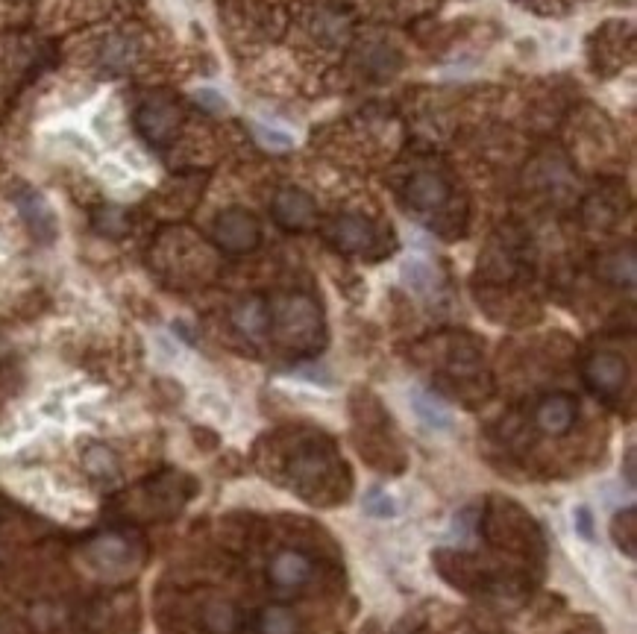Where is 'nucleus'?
<instances>
[{"instance_id":"1","label":"nucleus","mask_w":637,"mask_h":634,"mask_svg":"<svg viewBox=\"0 0 637 634\" xmlns=\"http://www.w3.org/2000/svg\"><path fill=\"white\" fill-rule=\"evenodd\" d=\"M212 235H215V241H218L221 250L241 256V253H253L259 247L262 227H259V221H256L253 212H247V209H227V212H221L215 218Z\"/></svg>"},{"instance_id":"2","label":"nucleus","mask_w":637,"mask_h":634,"mask_svg":"<svg viewBox=\"0 0 637 634\" xmlns=\"http://www.w3.org/2000/svg\"><path fill=\"white\" fill-rule=\"evenodd\" d=\"M136 127L150 144H165L180 130V109L168 97H147L138 106Z\"/></svg>"},{"instance_id":"3","label":"nucleus","mask_w":637,"mask_h":634,"mask_svg":"<svg viewBox=\"0 0 637 634\" xmlns=\"http://www.w3.org/2000/svg\"><path fill=\"white\" fill-rule=\"evenodd\" d=\"M318 306L309 297H288L276 309V329L288 344H306L318 332Z\"/></svg>"},{"instance_id":"4","label":"nucleus","mask_w":637,"mask_h":634,"mask_svg":"<svg viewBox=\"0 0 637 634\" xmlns=\"http://www.w3.org/2000/svg\"><path fill=\"white\" fill-rule=\"evenodd\" d=\"M629 367L617 353H596L585 362V382L596 397H617L626 385Z\"/></svg>"},{"instance_id":"5","label":"nucleus","mask_w":637,"mask_h":634,"mask_svg":"<svg viewBox=\"0 0 637 634\" xmlns=\"http://www.w3.org/2000/svg\"><path fill=\"white\" fill-rule=\"evenodd\" d=\"M318 215V206L312 200V194L300 191V188H282L273 197V221L282 229L300 232V229L312 227Z\"/></svg>"},{"instance_id":"6","label":"nucleus","mask_w":637,"mask_h":634,"mask_svg":"<svg viewBox=\"0 0 637 634\" xmlns=\"http://www.w3.org/2000/svg\"><path fill=\"white\" fill-rule=\"evenodd\" d=\"M329 241L341 253L362 256V253H370L376 247V227L362 215H341V218H335V224L329 229Z\"/></svg>"},{"instance_id":"7","label":"nucleus","mask_w":637,"mask_h":634,"mask_svg":"<svg viewBox=\"0 0 637 634\" xmlns=\"http://www.w3.org/2000/svg\"><path fill=\"white\" fill-rule=\"evenodd\" d=\"M15 206H18L24 224L30 227V232H33L42 244L56 238V218H53L47 200L36 191V188H18V191H15Z\"/></svg>"},{"instance_id":"8","label":"nucleus","mask_w":637,"mask_h":634,"mask_svg":"<svg viewBox=\"0 0 637 634\" xmlns=\"http://www.w3.org/2000/svg\"><path fill=\"white\" fill-rule=\"evenodd\" d=\"M579 417V406L570 394H549L538 403L535 423L546 435H567Z\"/></svg>"},{"instance_id":"9","label":"nucleus","mask_w":637,"mask_h":634,"mask_svg":"<svg viewBox=\"0 0 637 634\" xmlns=\"http://www.w3.org/2000/svg\"><path fill=\"white\" fill-rule=\"evenodd\" d=\"M406 197L417 212H435L450 200V182L435 171H417L409 180Z\"/></svg>"},{"instance_id":"10","label":"nucleus","mask_w":637,"mask_h":634,"mask_svg":"<svg viewBox=\"0 0 637 634\" xmlns=\"http://www.w3.org/2000/svg\"><path fill=\"white\" fill-rule=\"evenodd\" d=\"M268 576H271L273 588L279 590H297L303 588L309 579H312V561L297 552V549H285L279 552L268 567Z\"/></svg>"},{"instance_id":"11","label":"nucleus","mask_w":637,"mask_h":634,"mask_svg":"<svg viewBox=\"0 0 637 634\" xmlns=\"http://www.w3.org/2000/svg\"><path fill=\"white\" fill-rule=\"evenodd\" d=\"M232 323H235V329H238L241 335H247V338H262V335L271 329V309H268L265 300L250 297V300H244V303L235 306Z\"/></svg>"},{"instance_id":"12","label":"nucleus","mask_w":637,"mask_h":634,"mask_svg":"<svg viewBox=\"0 0 637 634\" xmlns=\"http://www.w3.org/2000/svg\"><path fill=\"white\" fill-rule=\"evenodd\" d=\"M599 276L617 288H632L637 276V262H635V250H617V253H608L599 259Z\"/></svg>"},{"instance_id":"13","label":"nucleus","mask_w":637,"mask_h":634,"mask_svg":"<svg viewBox=\"0 0 637 634\" xmlns=\"http://www.w3.org/2000/svg\"><path fill=\"white\" fill-rule=\"evenodd\" d=\"M411 408L423 420V426H429V429L447 432L453 426V417H450L447 406L441 400H435L432 394H426V391H411Z\"/></svg>"},{"instance_id":"14","label":"nucleus","mask_w":637,"mask_h":634,"mask_svg":"<svg viewBox=\"0 0 637 634\" xmlns=\"http://www.w3.org/2000/svg\"><path fill=\"white\" fill-rule=\"evenodd\" d=\"M256 632L259 634H300V620L291 608L285 605H268L262 614H259V623H256Z\"/></svg>"},{"instance_id":"15","label":"nucleus","mask_w":637,"mask_h":634,"mask_svg":"<svg viewBox=\"0 0 637 634\" xmlns=\"http://www.w3.org/2000/svg\"><path fill=\"white\" fill-rule=\"evenodd\" d=\"M203 623H206L209 632L232 634L238 629V614H235V608H232L229 602H215V605L206 608Z\"/></svg>"},{"instance_id":"16","label":"nucleus","mask_w":637,"mask_h":634,"mask_svg":"<svg viewBox=\"0 0 637 634\" xmlns=\"http://www.w3.org/2000/svg\"><path fill=\"white\" fill-rule=\"evenodd\" d=\"M362 508L364 514H370V517H394V514L400 511L397 499L391 497L385 488H370V491L364 494Z\"/></svg>"},{"instance_id":"17","label":"nucleus","mask_w":637,"mask_h":634,"mask_svg":"<svg viewBox=\"0 0 637 634\" xmlns=\"http://www.w3.org/2000/svg\"><path fill=\"white\" fill-rule=\"evenodd\" d=\"M103 62H106L112 71L130 68V62H133V45H130L127 39H112V42H106V47H103Z\"/></svg>"},{"instance_id":"18","label":"nucleus","mask_w":637,"mask_h":634,"mask_svg":"<svg viewBox=\"0 0 637 634\" xmlns=\"http://www.w3.org/2000/svg\"><path fill=\"white\" fill-rule=\"evenodd\" d=\"M406 279H409V285L414 291H426L435 282V271L423 259H411L409 265H406Z\"/></svg>"},{"instance_id":"19","label":"nucleus","mask_w":637,"mask_h":634,"mask_svg":"<svg viewBox=\"0 0 637 634\" xmlns=\"http://www.w3.org/2000/svg\"><path fill=\"white\" fill-rule=\"evenodd\" d=\"M573 526H576V535H582L585 541H593V514L588 505H579L573 511Z\"/></svg>"},{"instance_id":"20","label":"nucleus","mask_w":637,"mask_h":634,"mask_svg":"<svg viewBox=\"0 0 637 634\" xmlns=\"http://www.w3.org/2000/svg\"><path fill=\"white\" fill-rule=\"evenodd\" d=\"M262 138L271 141L276 147H291V138H282V133H271V130H262Z\"/></svg>"},{"instance_id":"21","label":"nucleus","mask_w":637,"mask_h":634,"mask_svg":"<svg viewBox=\"0 0 637 634\" xmlns=\"http://www.w3.org/2000/svg\"><path fill=\"white\" fill-rule=\"evenodd\" d=\"M626 470H629V473H626V476H629V482L635 485V450H629V464H626Z\"/></svg>"}]
</instances>
